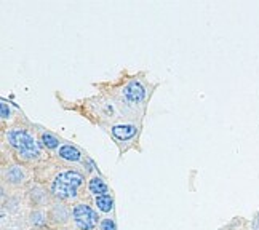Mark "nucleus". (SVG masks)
<instances>
[{
    "instance_id": "f257e3e1",
    "label": "nucleus",
    "mask_w": 259,
    "mask_h": 230,
    "mask_svg": "<svg viewBox=\"0 0 259 230\" xmlns=\"http://www.w3.org/2000/svg\"><path fill=\"white\" fill-rule=\"evenodd\" d=\"M4 143L23 163H35L44 158V151L38 139L24 126L7 128L4 131Z\"/></svg>"
},
{
    "instance_id": "f03ea898",
    "label": "nucleus",
    "mask_w": 259,
    "mask_h": 230,
    "mask_svg": "<svg viewBox=\"0 0 259 230\" xmlns=\"http://www.w3.org/2000/svg\"><path fill=\"white\" fill-rule=\"evenodd\" d=\"M85 176L77 169H61L50 181V192L59 202H72L80 194Z\"/></svg>"
},
{
    "instance_id": "7ed1b4c3",
    "label": "nucleus",
    "mask_w": 259,
    "mask_h": 230,
    "mask_svg": "<svg viewBox=\"0 0 259 230\" xmlns=\"http://www.w3.org/2000/svg\"><path fill=\"white\" fill-rule=\"evenodd\" d=\"M147 96H149V91L144 82H141V80L136 77L126 80V82L118 88V103L125 106L126 109L130 107L136 109L138 106L144 104Z\"/></svg>"
},
{
    "instance_id": "20e7f679",
    "label": "nucleus",
    "mask_w": 259,
    "mask_h": 230,
    "mask_svg": "<svg viewBox=\"0 0 259 230\" xmlns=\"http://www.w3.org/2000/svg\"><path fill=\"white\" fill-rule=\"evenodd\" d=\"M72 221L77 230H95L101 224L98 211L88 203H75L72 206Z\"/></svg>"
},
{
    "instance_id": "39448f33",
    "label": "nucleus",
    "mask_w": 259,
    "mask_h": 230,
    "mask_svg": "<svg viewBox=\"0 0 259 230\" xmlns=\"http://www.w3.org/2000/svg\"><path fill=\"white\" fill-rule=\"evenodd\" d=\"M2 179H4V186H12V187H23L27 179H29V173L27 169L21 165L12 162L8 165H4L2 168Z\"/></svg>"
},
{
    "instance_id": "423d86ee",
    "label": "nucleus",
    "mask_w": 259,
    "mask_h": 230,
    "mask_svg": "<svg viewBox=\"0 0 259 230\" xmlns=\"http://www.w3.org/2000/svg\"><path fill=\"white\" fill-rule=\"evenodd\" d=\"M48 217H50V222H53L55 225H66L72 219V208L66 202L55 200V202L50 205Z\"/></svg>"
},
{
    "instance_id": "0eeeda50",
    "label": "nucleus",
    "mask_w": 259,
    "mask_h": 230,
    "mask_svg": "<svg viewBox=\"0 0 259 230\" xmlns=\"http://www.w3.org/2000/svg\"><path fill=\"white\" fill-rule=\"evenodd\" d=\"M27 202L34 209H40L47 205H52V192L40 184H32L27 189Z\"/></svg>"
},
{
    "instance_id": "6e6552de",
    "label": "nucleus",
    "mask_w": 259,
    "mask_h": 230,
    "mask_svg": "<svg viewBox=\"0 0 259 230\" xmlns=\"http://www.w3.org/2000/svg\"><path fill=\"white\" fill-rule=\"evenodd\" d=\"M111 134L117 143H128L133 141L139 134V126L135 123H115L111 126Z\"/></svg>"
},
{
    "instance_id": "1a4fd4ad",
    "label": "nucleus",
    "mask_w": 259,
    "mask_h": 230,
    "mask_svg": "<svg viewBox=\"0 0 259 230\" xmlns=\"http://www.w3.org/2000/svg\"><path fill=\"white\" fill-rule=\"evenodd\" d=\"M56 157L64 160V162H69V163H78L83 160L82 151H78V149L72 144H61V147L56 151Z\"/></svg>"
},
{
    "instance_id": "9d476101",
    "label": "nucleus",
    "mask_w": 259,
    "mask_h": 230,
    "mask_svg": "<svg viewBox=\"0 0 259 230\" xmlns=\"http://www.w3.org/2000/svg\"><path fill=\"white\" fill-rule=\"evenodd\" d=\"M87 187H88L90 194L95 195V197L109 194V186L106 184V181H104V179H103L101 176H93V177H90Z\"/></svg>"
},
{
    "instance_id": "9b49d317",
    "label": "nucleus",
    "mask_w": 259,
    "mask_h": 230,
    "mask_svg": "<svg viewBox=\"0 0 259 230\" xmlns=\"http://www.w3.org/2000/svg\"><path fill=\"white\" fill-rule=\"evenodd\" d=\"M38 143H40V146L47 149V151H58V149L61 147L59 139L50 131H40V134H38Z\"/></svg>"
},
{
    "instance_id": "f8f14e48",
    "label": "nucleus",
    "mask_w": 259,
    "mask_h": 230,
    "mask_svg": "<svg viewBox=\"0 0 259 230\" xmlns=\"http://www.w3.org/2000/svg\"><path fill=\"white\" fill-rule=\"evenodd\" d=\"M29 222H31V225H34V227L42 228L50 222L48 213H45L44 209H32V211L29 213Z\"/></svg>"
},
{
    "instance_id": "ddd939ff",
    "label": "nucleus",
    "mask_w": 259,
    "mask_h": 230,
    "mask_svg": "<svg viewBox=\"0 0 259 230\" xmlns=\"http://www.w3.org/2000/svg\"><path fill=\"white\" fill-rule=\"evenodd\" d=\"M95 205L98 206V209L101 213H111L114 209V198L111 194L95 197Z\"/></svg>"
},
{
    "instance_id": "4468645a",
    "label": "nucleus",
    "mask_w": 259,
    "mask_h": 230,
    "mask_svg": "<svg viewBox=\"0 0 259 230\" xmlns=\"http://www.w3.org/2000/svg\"><path fill=\"white\" fill-rule=\"evenodd\" d=\"M0 115H2V120H4V122H7V120H10V118L13 117L12 107H10L5 101H2V104H0Z\"/></svg>"
},
{
    "instance_id": "2eb2a0df",
    "label": "nucleus",
    "mask_w": 259,
    "mask_h": 230,
    "mask_svg": "<svg viewBox=\"0 0 259 230\" xmlns=\"http://www.w3.org/2000/svg\"><path fill=\"white\" fill-rule=\"evenodd\" d=\"M99 230H117V225L112 219L104 217L101 219V224H99Z\"/></svg>"
},
{
    "instance_id": "dca6fc26",
    "label": "nucleus",
    "mask_w": 259,
    "mask_h": 230,
    "mask_svg": "<svg viewBox=\"0 0 259 230\" xmlns=\"http://www.w3.org/2000/svg\"><path fill=\"white\" fill-rule=\"evenodd\" d=\"M253 228L259 230V213L256 214V217H254V221H253Z\"/></svg>"
}]
</instances>
